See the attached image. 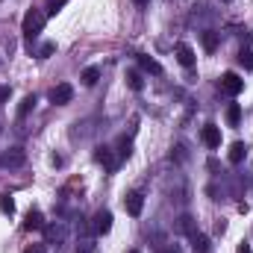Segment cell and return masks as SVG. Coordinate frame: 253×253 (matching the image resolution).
Returning <instances> with one entry per match:
<instances>
[{
    "label": "cell",
    "mask_w": 253,
    "mask_h": 253,
    "mask_svg": "<svg viewBox=\"0 0 253 253\" xmlns=\"http://www.w3.org/2000/svg\"><path fill=\"white\" fill-rule=\"evenodd\" d=\"M24 162V150H12V153H6L3 159H0V165H6V168H15V165H21Z\"/></svg>",
    "instance_id": "cell-15"
},
{
    "label": "cell",
    "mask_w": 253,
    "mask_h": 253,
    "mask_svg": "<svg viewBox=\"0 0 253 253\" xmlns=\"http://www.w3.org/2000/svg\"><path fill=\"white\" fill-rule=\"evenodd\" d=\"M65 3H68V0H47V6H44V15H56Z\"/></svg>",
    "instance_id": "cell-22"
},
{
    "label": "cell",
    "mask_w": 253,
    "mask_h": 253,
    "mask_svg": "<svg viewBox=\"0 0 253 253\" xmlns=\"http://www.w3.org/2000/svg\"><path fill=\"white\" fill-rule=\"evenodd\" d=\"M138 65H141L147 74H162V65L156 62L153 56H147V53H138Z\"/></svg>",
    "instance_id": "cell-10"
},
{
    "label": "cell",
    "mask_w": 253,
    "mask_h": 253,
    "mask_svg": "<svg viewBox=\"0 0 253 253\" xmlns=\"http://www.w3.org/2000/svg\"><path fill=\"white\" fill-rule=\"evenodd\" d=\"M203 47L212 53V50L218 47V33H209V30H206V33H203Z\"/></svg>",
    "instance_id": "cell-18"
},
{
    "label": "cell",
    "mask_w": 253,
    "mask_h": 253,
    "mask_svg": "<svg viewBox=\"0 0 253 253\" xmlns=\"http://www.w3.org/2000/svg\"><path fill=\"white\" fill-rule=\"evenodd\" d=\"M112 230V212L109 209H100L97 215H94V233L97 236H106Z\"/></svg>",
    "instance_id": "cell-3"
},
{
    "label": "cell",
    "mask_w": 253,
    "mask_h": 253,
    "mask_svg": "<svg viewBox=\"0 0 253 253\" xmlns=\"http://www.w3.org/2000/svg\"><path fill=\"white\" fill-rule=\"evenodd\" d=\"M56 53V44L53 42H44L42 47H39V59H47V56H53Z\"/></svg>",
    "instance_id": "cell-21"
},
{
    "label": "cell",
    "mask_w": 253,
    "mask_h": 253,
    "mask_svg": "<svg viewBox=\"0 0 253 253\" xmlns=\"http://www.w3.org/2000/svg\"><path fill=\"white\" fill-rule=\"evenodd\" d=\"M227 124L230 126L242 124V106H239V103H230V106H227Z\"/></svg>",
    "instance_id": "cell-13"
},
{
    "label": "cell",
    "mask_w": 253,
    "mask_h": 253,
    "mask_svg": "<svg viewBox=\"0 0 253 253\" xmlns=\"http://www.w3.org/2000/svg\"><path fill=\"white\" fill-rule=\"evenodd\" d=\"M36 103H39V97H36V94H27V97L21 100V106H18V118H27V115H30V109H33Z\"/></svg>",
    "instance_id": "cell-14"
},
{
    "label": "cell",
    "mask_w": 253,
    "mask_h": 253,
    "mask_svg": "<svg viewBox=\"0 0 253 253\" xmlns=\"http://www.w3.org/2000/svg\"><path fill=\"white\" fill-rule=\"evenodd\" d=\"M177 62L183 65V68H191V65H194V50H191L186 42L177 44Z\"/></svg>",
    "instance_id": "cell-7"
},
{
    "label": "cell",
    "mask_w": 253,
    "mask_h": 253,
    "mask_svg": "<svg viewBox=\"0 0 253 253\" xmlns=\"http://www.w3.org/2000/svg\"><path fill=\"white\" fill-rule=\"evenodd\" d=\"M200 138H203V144H206V147H212V150H215V147H221V129H218L215 124H206V126H203Z\"/></svg>",
    "instance_id": "cell-5"
},
{
    "label": "cell",
    "mask_w": 253,
    "mask_h": 253,
    "mask_svg": "<svg viewBox=\"0 0 253 253\" xmlns=\"http://www.w3.org/2000/svg\"><path fill=\"white\" fill-rule=\"evenodd\" d=\"M191 245H194V251H197V253L209 251V239H206V236H200V233H191Z\"/></svg>",
    "instance_id": "cell-17"
},
{
    "label": "cell",
    "mask_w": 253,
    "mask_h": 253,
    "mask_svg": "<svg viewBox=\"0 0 253 253\" xmlns=\"http://www.w3.org/2000/svg\"><path fill=\"white\" fill-rule=\"evenodd\" d=\"M227 3H230V0H227Z\"/></svg>",
    "instance_id": "cell-30"
},
{
    "label": "cell",
    "mask_w": 253,
    "mask_h": 253,
    "mask_svg": "<svg viewBox=\"0 0 253 253\" xmlns=\"http://www.w3.org/2000/svg\"><path fill=\"white\" fill-rule=\"evenodd\" d=\"M239 65H242V68H248V71H253V50H251V47L239 53Z\"/></svg>",
    "instance_id": "cell-20"
},
{
    "label": "cell",
    "mask_w": 253,
    "mask_h": 253,
    "mask_svg": "<svg viewBox=\"0 0 253 253\" xmlns=\"http://www.w3.org/2000/svg\"><path fill=\"white\" fill-rule=\"evenodd\" d=\"M129 253H138V251H129Z\"/></svg>",
    "instance_id": "cell-29"
},
{
    "label": "cell",
    "mask_w": 253,
    "mask_h": 253,
    "mask_svg": "<svg viewBox=\"0 0 253 253\" xmlns=\"http://www.w3.org/2000/svg\"><path fill=\"white\" fill-rule=\"evenodd\" d=\"M221 91L224 94H230V97H236V94H242V88H245V80L239 77V74H233V71H227L224 77H221Z\"/></svg>",
    "instance_id": "cell-2"
},
{
    "label": "cell",
    "mask_w": 253,
    "mask_h": 253,
    "mask_svg": "<svg viewBox=\"0 0 253 253\" xmlns=\"http://www.w3.org/2000/svg\"><path fill=\"white\" fill-rule=\"evenodd\" d=\"M0 212H3V215H12V212H15V200H12L9 194H0Z\"/></svg>",
    "instance_id": "cell-19"
},
{
    "label": "cell",
    "mask_w": 253,
    "mask_h": 253,
    "mask_svg": "<svg viewBox=\"0 0 253 253\" xmlns=\"http://www.w3.org/2000/svg\"><path fill=\"white\" fill-rule=\"evenodd\" d=\"M126 85H129L132 91H141V88H144V80H141V74H138L135 68L126 71Z\"/></svg>",
    "instance_id": "cell-12"
},
{
    "label": "cell",
    "mask_w": 253,
    "mask_h": 253,
    "mask_svg": "<svg viewBox=\"0 0 253 253\" xmlns=\"http://www.w3.org/2000/svg\"><path fill=\"white\" fill-rule=\"evenodd\" d=\"M12 97V88L9 85H0V100H9Z\"/></svg>",
    "instance_id": "cell-24"
},
{
    "label": "cell",
    "mask_w": 253,
    "mask_h": 253,
    "mask_svg": "<svg viewBox=\"0 0 253 253\" xmlns=\"http://www.w3.org/2000/svg\"><path fill=\"white\" fill-rule=\"evenodd\" d=\"M236 253H253V251H251V245H239V251Z\"/></svg>",
    "instance_id": "cell-26"
},
{
    "label": "cell",
    "mask_w": 253,
    "mask_h": 253,
    "mask_svg": "<svg viewBox=\"0 0 253 253\" xmlns=\"http://www.w3.org/2000/svg\"><path fill=\"white\" fill-rule=\"evenodd\" d=\"M162 253H180V251L177 248H168V251H162Z\"/></svg>",
    "instance_id": "cell-28"
},
{
    "label": "cell",
    "mask_w": 253,
    "mask_h": 253,
    "mask_svg": "<svg viewBox=\"0 0 253 253\" xmlns=\"http://www.w3.org/2000/svg\"><path fill=\"white\" fill-rule=\"evenodd\" d=\"M44 21H47V15L44 12H39V9H30L27 15H24V24H21V33L33 42L42 30H44Z\"/></svg>",
    "instance_id": "cell-1"
},
{
    "label": "cell",
    "mask_w": 253,
    "mask_h": 253,
    "mask_svg": "<svg viewBox=\"0 0 253 253\" xmlns=\"http://www.w3.org/2000/svg\"><path fill=\"white\" fill-rule=\"evenodd\" d=\"M24 253H44V245H36V248H27Z\"/></svg>",
    "instance_id": "cell-25"
},
{
    "label": "cell",
    "mask_w": 253,
    "mask_h": 253,
    "mask_svg": "<svg viewBox=\"0 0 253 253\" xmlns=\"http://www.w3.org/2000/svg\"><path fill=\"white\" fill-rule=\"evenodd\" d=\"M42 227H44V218H42V212H36V209H33V212L27 215V221H24V230H30V233H33V230H42Z\"/></svg>",
    "instance_id": "cell-11"
},
{
    "label": "cell",
    "mask_w": 253,
    "mask_h": 253,
    "mask_svg": "<svg viewBox=\"0 0 253 253\" xmlns=\"http://www.w3.org/2000/svg\"><path fill=\"white\" fill-rule=\"evenodd\" d=\"M94 159H97L100 165H106L109 171H115V165H118V162L112 159V153H109V147H97V150H94Z\"/></svg>",
    "instance_id": "cell-9"
},
{
    "label": "cell",
    "mask_w": 253,
    "mask_h": 253,
    "mask_svg": "<svg viewBox=\"0 0 253 253\" xmlns=\"http://www.w3.org/2000/svg\"><path fill=\"white\" fill-rule=\"evenodd\" d=\"M80 80H83V85H94V83L100 80V68H85V71L80 74Z\"/></svg>",
    "instance_id": "cell-16"
},
{
    "label": "cell",
    "mask_w": 253,
    "mask_h": 253,
    "mask_svg": "<svg viewBox=\"0 0 253 253\" xmlns=\"http://www.w3.org/2000/svg\"><path fill=\"white\" fill-rule=\"evenodd\" d=\"M71 97H74V88L62 83V85H56L53 91H50V103H56V106H65V103H71Z\"/></svg>",
    "instance_id": "cell-4"
},
{
    "label": "cell",
    "mask_w": 253,
    "mask_h": 253,
    "mask_svg": "<svg viewBox=\"0 0 253 253\" xmlns=\"http://www.w3.org/2000/svg\"><path fill=\"white\" fill-rule=\"evenodd\" d=\"M132 3H138V6H144V3H150V0H132Z\"/></svg>",
    "instance_id": "cell-27"
},
{
    "label": "cell",
    "mask_w": 253,
    "mask_h": 253,
    "mask_svg": "<svg viewBox=\"0 0 253 253\" xmlns=\"http://www.w3.org/2000/svg\"><path fill=\"white\" fill-rule=\"evenodd\" d=\"M124 209L132 215V218H135V215H141V209H144V197H141L138 191H129V194L124 197Z\"/></svg>",
    "instance_id": "cell-6"
},
{
    "label": "cell",
    "mask_w": 253,
    "mask_h": 253,
    "mask_svg": "<svg viewBox=\"0 0 253 253\" xmlns=\"http://www.w3.org/2000/svg\"><path fill=\"white\" fill-rule=\"evenodd\" d=\"M227 156H230V162H233V165L245 162V156H248V144H245V141H236V144L230 147V153H227Z\"/></svg>",
    "instance_id": "cell-8"
},
{
    "label": "cell",
    "mask_w": 253,
    "mask_h": 253,
    "mask_svg": "<svg viewBox=\"0 0 253 253\" xmlns=\"http://www.w3.org/2000/svg\"><path fill=\"white\" fill-rule=\"evenodd\" d=\"M129 153H132V150H129V141H126V138H121V141H118V156H121V159H126Z\"/></svg>",
    "instance_id": "cell-23"
}]
</instances>
